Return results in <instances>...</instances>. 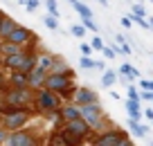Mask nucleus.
<instances>
[{
	"label": "nucleus",
	"instance_id": "1",
	"mask_svg": "<svg viewBox=\"0 0 153 146\" xmlns=\"http://www.w3.org/2000/svg\"><path fill=\"white\" fill-rule=\"evenodd\" d=\"M27 104H29V92L25 88H16V90H11V92H7V108L23 110ZM11 110H9V113H11Z\"/></svg>",
	"mask_w": 153,
	"mask_h": 146
},
{
	"label": "nucleus",
	"instance_id": "4",
	"mask_svg": "<svg viewBox=\"0 0 153 146\" xmlns=\"http://www.w3.org/2000/svg\"><path fill=\"white\" fill-rule=\"evenodd\" d=\"M27 119H29V115L25 113V110H14V113H7L5 124H7V128H11V130H18Z\"/></svg>",
	"mask_w": 153,
	"mask_h": 146
},
{
	"label": "nucleus",
	"instance_id": "23",
	"mask_svg": "<svg viewBox=\"0 0 153 146\" xmlns=\"http://www.w3.org/2000/svg\"><path fill=\"white\" fill-rule=\"evenodd\" d=\"M45 25H48L50 29H56L59 25H56V18H52V16H45Z\"/></svg>",
	"mask_w": 153,
	"mask_h": 146
},
{
	"label": "nucleus",
	"instance_id": "16",
	"mask_svg": "<svg viewBox=\"0 0 153 146\" xmlns=\"http://www.w3.org/2000/svg\"><path fill=\"white\" fill-rule=\"evenodd\" d=\"M128 126H131V130H133L137 137H144V135H146V128H144V126H140V124L135 122V119H131V122H128Z\"/></svg>",
	"mask_w": 153,
	"mask_h": 146
},
{
	"label": "nucleus",
	"instance_id": "5",
	"mask_svg": "<svg viewBox=\"0 0 153 146\" xmlns=\"http://www.w3.org/2000/svg\"><path fill=\"white\" fill-rule=\"evenodd\" d=\"M56 106H59V101H56V97H54L50 90H45V92L38 94V108L43 110V113H48V110H54Z\"/></svg>",
	"mask_w": 153,
	"mask_h": 146
},
{
	"label": "nucleus",
	"instance_id": "2",
	"mask_svg": "<svg viewBox=\"0 0 153 146\" xmlns=\"http://www.w3.org/2000/svg\"><path fill=\"white\" fill-rule=\"evenodd\" d=\"M7 65L18 72H29L34 67V59L25 56V54H11V56H7Z\"/></svg>",
	"mask_w": 153,
	"mask_h": 146
},
{
	"label": "nucleus",
	"instance_id": "31",
	"mask_svg": "<svg viewBox=\"0 0 153 146\" xmlns=\"http://www.w3.org/2000/svg\"><path fill=\"white\" fill-rule=\"evenodd\" d=\"M104 54H106L108 59H113V56H115V52H113V50H104Z\"/></svg>",
	"mask_w": 153,
	"mask_h": 146
},
{
	"label": "nucleus",
	"instance_id": "24",
	"mask_svg": "<svg viewBox=\"0 0 153 146\" xmlns=\"http://www.w3.org/2000/svg\"><path fill=\"white\" fill-rule=\"evenodd\" d=\"M72 34H74V36H79V38H81L83 34H86V29H83L81 25H74V27H72Z\"/></svg>",
	"mask_w": 153,
	"mask_h": 146
},
{
	"label": "nucleus",
	"instance_id": "10",
	"mask_svg": "<svg viewBox=\"0 0 153 146\" xmlns=\"http://www.w3.org/2000/svg\"><path fill=\"white\" fill-rule=\"evenodd\" d=\"M29 36H32V34H29L27 29L16 27L14 32H11L9 36H7V41H9V43H14V45H23V43H27V41H29Z\"/></svg>",
	"mask_w": 153,
	"mask_h": 146
},
{
	"label": "nucleus",
	"instance_id": "6",
	"mask_svg": "<svg viewBox=\"0 0 153 146\" xmlns=\"http://www.w3.org/2000/svg\"><path fill=\"white\" fill-rule=\"evenodd\" d=\"M45 83H48V90H63L65 92V88H68V76L65 74H52V76H48L45 79Z\"/></svg>",
	"mask_w": 153,
	"mask_h": 146
},
{
	"label": "nucleus",
	"instance_id": "13",
	"mask_svg": "<svg viewBox=\"0 0 153 146\" xmlns=\"http://www.w3.org/2000/svg\"><path fill=\"white\" fill-rule=\"evenodd\" d=\"M11 83H14L16 88H25V85L29 83V76H25V72H16V74L11 76Z\"/></svg>",
	"mask_w": 153,
	"mask_h": 146
},
{
	"label": "nucleus",
	"instance_id": "3",
	"mask_svg": "<svg viewBox=\"0 0 153 146\" xmlns=\"http://www.w3.org/2000/svg\"><path fill=\"white\" fill-rule=\"evenodd\" d=\"M79 117H81L88 126H99V122H101V110L97 108L95 104H88V106H83V108L79 110Z\"/></svg>",
	"mask_w": 153,
	"mask_h": 146
},
{
	"label": "nucleus",
	"instance_id": "15",
	"mask_svg": "<svg viewBox=\"0 0 153 146\" xmlns=\"http://www.w3.org/2000/svg\"><path fill=\"white\" fill-rule=\"evenodd\" d=\"M126 108H128V113H131V117H133V119H140L142 110H140V104H137V101H128V104H126Z\"/></svg>",
	"mask_w": 153,
	"mask_h": 146
},
{
	"label": "nucleus",
	"instance_id": "19",
	"mask_svg": "<svg viewBox=\"0 0 153 146\" xmlns=\"http://www.w3.org/2000/svg\"><path fill=\"white\" fill-rule=\"evenodd\" d=\"M115 83V72H106V74H104V79H101V85H106V88H108V85H113Z\"/></svg>",
	"mask_w": 153,
	"mask_h": 146
},
{
	"label": "nucleus",
	"instance_id": "33",
	"mask_svg": "<svg viewBox=\"0 0 153 146\" xmlns=\"http://www.w3.org/2000/svg\"><path fill=\"white\" fill-rule=\"evenodd\" d=\"M117 146H131V142H128V139H126V137H124V139H122V142H120V144H117Z\"/></svg>",
	"mask_w": 153,
	"mask_h": 146
},
{
	"label": "nucleus",
	"instance_id": "25",
	"mask_svg": "<svg viewBox=\"0 0 153 146\" xmlns=\"http://www.w3.org/2000/svg\"><path fill=\"white\" fill-rule=\"evenodd\" d=\"M50 65H52V59H48V56H43V59H41V65H38V67H41V70H48V67Z\"/></svg>",
	"mask_w": 153,
	"mask_h": 146
},
{
	"label": "nucleus",
	"instance_id": "7",
	"mask_svg": "<svg viewBox=\"0 0 153 146\" xmlns=\"http://www.w3.org/2000/svg\"><path fill=\"white\" fill-rule=\"evenodd\" d=\"M9 146H38V144L27 133H14V135L9 137Z\"/></svg>",
	"mask_w": 153,
	"mask_h": 146
},
{
	"label": "nucleus",
	"instance_id": "26",
	"mask_svg": "<svg viewBox=\"0 0 153 146\" xmlns=\"http://www.w3.org/2000/svg\"><path fill=\"white\" fill-rule=\"evenodd\" d=\"M25 5H27V9H29V11H34V9L38 7V0H25Z\"/></svg>",
	"mask_w": 153,
	"mask_h": 146
},
{
	"label": "nucleus",
	"instance_id": "35",
	"mask_svg": "<svg viewBox=\"0 0 153 146\" xmlns=\"http://www.w3.org/2000/svg\"><path fill=\"white\" fill-rule=\"evenodd\" d=\"M99 2H101V5H104V7H106V5H108V0H99Z\"/></svg>",
	"mask_w": 153,
	"mask_h": 146
},
{
	"label": "nucleus",
	"instance_id": "22",
	"mask_svg": "<svg viewBox=\"0 0 153 146\" xmlns=\"http://www.w3.org/2000/svg\"><path fill=\"white\" fill-rule=\"evenodd\" d=\"M48 9H50V14H52V18L59 16V9H56V2H54V0H48Z\"/></svg>",
	"mask_w": 153,
	"mask_h": 146
},
{
	"label": "nucleus",
	"instance_id": "30",
	"mask_svg": "<svg viewBox=\"0 0 153 146\" xmlns=\"http://www.w3.org/2000/svg\"><path fill=\"white\" fill-rule=\"evenodd\" d=\"M90 50H92L90 45H83V43H81V52H83V54H88V52H90Z\"/></svg>",
	"mask_w": 153,
	"mask_h": 146
},
{
	"label": "nucleus",
	"instance_id": "8",
	"mask_svg": "<svg viewBox=\"0 0 153 146\" xmlns=\"http://www.w3.org/2000/svg\"><path fill=\"white\" fill-rule=\"evenodd\" d=\"M65 128H68V130L72 133V135L81 137V139H83V135L88 133V124L83 122L81 117H79V119H72V122H68V124H65Z\"/></svg>",
	"mask_w": 153,
	"mask_h": 146
},
{
	"label": "nucleus",
	"instance_id": "21",
	"mask_svg": "<svg viewBox=\"0 0 153 146\" xmlns=\"http://www.w3.org/2000/svg\"><path fill=\"white\" fill-rule=\"evenodd\" d=\"M0 113H9V108H7V92H2V90H0Z\"/></svg>",
	"mask_w": 153,
	"mask_h": 146
},
{
	"label": "nucleus",
	"instance_id": "27",
	"mask_svg": "<svg viewBox=\"0 0 153 146\" xmlns=\"http://www.w3.org/2000/svg\"><path fill=\"white\" fill-rule=\"evenodd\" d=\"M83 23H86V27H88V29H92V32H97V23H92V18H86V20H83Z\"/></svg>",
	"mask_w": 153,
	"mask_h": 146
},
{
	"label": "nucleus",
	"instance_id": "11",
	"mask_svg": "<svg viewBox=\"0 0 153 146\" xmlns=\"http://www.w3.org/2000/svg\"><path fill=\"white\" fill-rule=\"evenodd\" d=\"M76 101H79V104H81V106L95 104V94H92V90H88V88L79 90V92H76Z\"/></svg>",
	"mask_w": 153,
	"mask_h": 146
},
{
	"label": "nucleus",
	"instance_id": "20",
	"mask_svg": "<svg viewBox=\"0 0 153 146\" xmlns=\"http://www.w3.org/2000/svg\"><path fill=\"white\" fill-rule=\"evenodd\" d=\"M2 52H5L7 56H11V54H18V45H14V43H7V45H2Z\"/></svg>",
	"mask_w": 153,
	"mask_h": 146
},
{
	"label": "nucleus",
	"instance_id": "18",
	"mask_svg": "<svg viewBox=\"0 0 153 146\" xmlns=\"http://www.w3.org/2000/svg\"><path fill=\"white\" fill-rule=\"evenodd\" d=\"M74 9L79 11V14H81L83 18H90V16H92V14H90V9H88L86 5H81V2H79V0H76V2H74Z\"/></svg>",
	"mask_w": 153,
	"mask_h": 146
},
{
	"label": "nucleus",
	"instance_id": "29",
	"mask_svg": "<svg viewBox=\"0 0 153 146\" xmlns=\"http://www.w3.org/2000/svg\"><path fill=\"white\" fill-rule=\"evenodd\" d=\"M92 47H95V50H104V43H101V38H95V41H92Z\"/></svg>",
	"mask_w": 153,
	"mask_h": 146
},
{
	"label": "nucleus",
	"instance_id": "36",
	"mask_svg": "<svg viewBox=\"0 0 153 146\" xmlns=\"http://www.w3.org/2000/svg\"><path fill=\"white\" fill-rule=\"evenodd\" d=\"M0 85H2V74H0Z\"/></svg>",
	"mask_w": 153,
	"mask_h": 146
},
{
	"label": "nucleus",
	"instance_id": "12",
	"mask_svg": "<svg viewBox=\"0 0 153 146\" xmlns=\"http://www.w3.org/2000/svg\"><path fill=\"white\" fill-rule=\"evenodd\" d=\"M14 29H16V23L11 18H5V16H2V20H0V34H2V36H9Z\"/></svg>",
	"mask_w": 153,
	"mask_h": 146
},
{
	"label": "nucleus",
	"instance_id": "34",
	"mask_svg": "<svg viewBox=\"0 0 153 146\" xmlns=\"http://www.w3.org/2000/svg\"><path fill=\"white\" fill-rule=\"evenodd\" d=\"M2 139H5V133H2V130H0V142H2Z\"/></svg>",
	"mask_w": 153,
	"mask_h": 146
},
{
	"label": "nucleus",
	"instance_id": "17",
	"mask_svg": "<svg viewBox=\"0 0 153 146\" xmlns=\"http://www.w3.org/2000/svg\"><path fill=\"white\" fill-rule=\"evenodd\" d=\"M63 117H65L68 122H72V119H79V110L72 108V106H68V108L63 110Z\"/></svg>",
	"mask_w": 153,
	"mask_h": 146
},
{
	"label": "nucleus",
	"instance_id": "28",
	"mask_svg": "<svg viewBox=\"0 0 153 146\" xmlns=\"http://www.w3.org/2000/svg\"><path fill=\"white\" fill-rule=\"evenodd\" d=\"M81 67H95V63H92L88 56H83V59H81Z\"/></svg>",
	"mask_w": 153,
	"mask_h": 146
},
{
	"label": "nucleus",
	"instance_id": "32",
	"mask_svg": "<svg viewBox=\"0 0 153 146\" xmlns=\"http://www.w3.org/2000/svg\"><path fill=\"white\" fill-rule=\"evenodd\" d=\"M122 25H124V27H131V18H122Z\"/></svg>",
	"mask_w": 153,
	"mask_h": 146
},
{
	"label": "nucleus",
	"instance_id": "14",
	"mask_svg": "<svg viewBox=\"0 0 153 146\" xmlns=\"http://www.w3.org/2000/svg\"><path fill=\"white\" fill-rule=\"evenodd\" d=\"M43 79H45V70L36 67V70L32 72V79H29V85H38V83H41Z\"/></svg>",
	"mask_w": 153,
	"mask_h": 146
},
{
	"label": "nucleus",
	"instance_id": "9",
	"mask_svg": "<svg viewBox=\"0 0 153 146\" xmlns=\"http://www.w3.org/2000/svg\"><path fill=\"white\" fill-rule=\"evenodd\" d=\"M122 139H124V133H106L97 139L95 146H117Z\"/></svg>",
	"mask_w": 153,
	"mask_h": 146
}]
</instances>
